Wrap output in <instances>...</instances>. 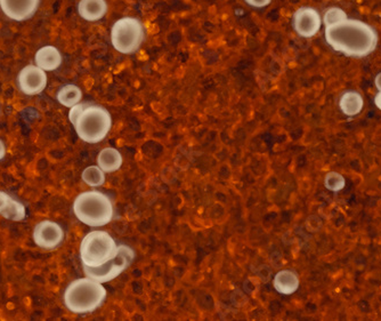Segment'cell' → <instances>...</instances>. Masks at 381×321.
Here are the masks:
<instances>
[{"mask_svg":"<svg viewBox=\"0 0 381 321\" xmlns=\"http://www.w3.org/2000/svg\"><path fill=\"white\" fill-rule=\"evenodd\" d=\"M324 38L335 52L353 59L371 55L379 44V35L373 26L349 17L343 22L324 26Z\"/></svg>","mask_w":381,"mask_h":321,"instance_id":"cell-1","label":"cell"},{"mask_svg":"<svg viewBox=\"0 0 381 321\" xmlns=\"http://www.w3.org/2000/svg\"><path fill=\"white\" fill-rule=\"evenodd\" d=\"M107 292L102 282L85 277L76 279L67 287L64 304L76 315H86L96 311L107 300Z\"/></svg>","mask_w":381,"mask_h":321,"instance_id":"cell-2","label":"cell"},{"mask_svg":"<svg viewBox=\"0 0 381 321\" xmlns=\"http://www.w3.org/2000/svg\"><path fill=\"white\" fill-rule=\"evenodd\" d=\"M76 218L91 227H100L111 223L114 218L112 199L98 190L81 192L72 206Z\"/></svg>","mask_w":381,"mask_h":321,"instance_id":"cell-3","label":"cell"},{"mask_svg":"<svg viewBox=\"0 0 381 321\" xmlns=\"http://www.w3.org/2000/svg\"><path fill=\"white\" fill-rule=\"evenodd\" d=\"M73 127L80 140L96 144L102 142L110 133L112 116L102 105L88 103L81 111Z\"/></svg>","mask_w":381,"mask_h":321,"instance_id":"cell-4","label":"cell"},{"mask_svg":"<svg viewBox=\"0 0 381 321\" xmlns=\"http://www.w3.org/2000/svg\"><path fill=\"white\" fill-rule=\"evenodd\" d=\"M119 245L107 231L94 230L86 234L80 243V260L87 268H98L112 260Z\"/></svg>","mask_w":381,"mask_h":321,"instance_id":"cell-5","label":"cell"},{"mask_svg":"<svg viewBox=\"0 0 381 321\" xmlns=\"http://www.w3.org/2000/svg\"><path fill=\"white\" fill-rule=\"evenodd\" d=\"M110 36L116 52L130 55L137 52L145 40V28L137 17H121L111 28Z\"/></svg>","mask_w":381,"mask_h":321,"instance_id":"cell-6","label":"cell"},{"mask_svg":"<svg viewBox=\"0 0 381 321\" xmlns=\"http://www.w3.org/2000/svg\"><path fill=\"white\" fill-rule=\"evenodd\" d=\"M135 250L127 245H119L118 253L112 260L105 263L98 268H87L84 266V272L86 276L96 281L105 282L116 279L121 273L125 272L132 263L135 260Z\"/></svg>","mask_w":381,"mask_h":321,"instance_id":"cell-7","label":"cell"},{"mask_svg":"<svg viewBox=\"0 0 381 321\" xmlns=\"http://www.w3.org/2000/svg\"><path fill=\"white\" fill-rule=\"evenodd\" d=\"M324 21L320 12L314 7H299L292 17V28L301 38H313L320 33Z\"/></svg>","mask_w":381,"mask_h":321,"instance_id":"cell-8","label":"cell"},{"mask_svg":"<svg viewBox=\"0 0 381 321\" xmlns=\"http://www.w3.org/2000/svg\"><path fill=\"white\" fill-rule=\"evenodd\" d=\"M33 241L42 250H56L64 241V231L60 224L51 220L39 222L33 229Z\"/></svg>","mask_w":381,"mask_h":321,"instance_id":"cell-9","label":"cell"},{"mask_svg":"<svg viewBox=\"0 0 381 321\" xmlns=\"http://www.w3.org/2000/svg\"><path fill=\"white\" fill-rule=\"evenodd\" d=\"M17 84L24 94H40L47 85V75L45 70H42L37 65H28L19 72Z\"/></svg>","mask_w":381,"mask_h":321,"instance_id":"cell-10","label":"cell"},{"mask_svg":"<svg viewBox=\"0 0 381 321\" xmlns=\"http://www.w3.org/2000/svg\"><path fill=\"white\" fill-rule=\"evenodd\" d=\"M40 0H0V8L8 19L29 20L35 15Z\"/></svg>","mask_w":381,"mask_h":321,"instance_id":"cell-11","label":"cell"},{"mask_svg":"<svg viewBox=\"0 0 381 321\" xmlns=\"http://www.w3.org/2000/svg\"><path fill=\"white\" fill-rule=\"evenodd\" d=\"M301 286V279L292 270H281L275 275L273 287L281 295H292Z\"/></svg>","mask_w":381,"mask_h":321,"instance_id":"cell-12","label":"cell"},{"mask_svg":"<svg viewBox=\"0 0 381 321\" xmlns=\"http://www.w3.org/2000/svg\"><path fill=\"white\" fill-rule=\"evenodd\" d=\"M109 5L107 0H80L78 3V13L81 19L95 22L107 15Z\"/></svg>","mask_w":381,"mask_h":321,"instance_id":"cell-13","label":"cell"},{"mask_svg":"<svg viewBox=\"0 0 381 321\" xmlns=\"http://www.w3.org/2000/svg\"><path fill=\"white\" fill-rule=\"evenodd\" d=\"M364 107V98L357 91L344 92L339 98V109L347 117H355L361 114Z\"/></svg>","mask_w":381,"mask_h":321,"instance_id":"cell-14","label":"cell"},{"mask_svg":"<svg viewBox=\"0 0 381 321\" xmlns=\"http://www.w3.org/2000/svg\"><path fill=\"white\" fill-rule=\"evenodd\" d=\"M37 67L45 71H54L62 64V55L54 46H45L39 49L35 56Z\"/></svg>","mask_w":381,"mask_h":321,"instance_id":"cell-15","label":"cell"},{"mask_svg":"<svg viewBox=\"0 0 381 321\" xmlns=\"http://www.w3.org/2000/svg\"><path fill=\"white\" fill-rule=\"evenodd\" d=\"M123 164V155L119 150L112 146L100 150L97 156V166L105 173H114L121 168Z\"/></svg>","mask_w":381,"mask_h":321,"instance_id":"cell-16","label":"cell"},{"mask_svg":"<svg viewBox=\"0 0 381 321\" xmlns=\"http://www.w3.org/2000/svg\"><path fill=\"white\" fill-rule=\"evenodd\" d=\"M82 100V92L77 85L68 84L62 86L57 92V101L65 107H72L80 103Z\"/></svg>","mask_w":381,"mask_h":321,"instance_id":"cell-17","label":"cell"},{"mask_svg":"<svg viewBox=\"0 0 381 321\" xmlns=\"http://www.w3.org/2000/svg\"><path fill=\"white\" fill-rule=\"evenodd\" d=\"M81 180L93 188H97L105 183V172L98 167V166H89L87 168L84 169V172L81 174Z\"/></svg>","mask_w":381,"mask_h":321,"instance_id":"cell-18","label":"cell"},{"mask_svg":"<svg viewBox=\"0 0 381 321\" xmlns=\"http://www.w3.org/2000/svg\"><path fill=\"white\" fill-rule=\"evenodd\" d=\"M1 216L6 218V220H10V221H23L26 216V206L21 201L17 200V199H14L12 197L10 202H8V206L3 211Z\"/></svg>","mask_w":381,"mask_h":321,"instance_id":"cell-19","label":"cell"},{"mask_svg":"<svg viewBox=\"0 0 381 321\" xmlns=\"http://www.w3.org/2000/svg\"><path fill=\"white\" fill-rule=\"evenodd\" d=\"M346 19H348L347 13H346L343 8L337 6L329 7L326 10L324 17H322L324 26H333V24H337V23L343 22Z\"/></svg>","mask_w":381,"mask_h":321,"instance_id":"cell-20","label":"cell"},{"mask_svg":"<svg viewBox=\"0 0 381 321\" xmlns=\"http://www.w3.org/2000/svg\"><path fill=\"white\" fill-rule=\"evenodd\" d=\"M324 186L331 192L343 191L346 186V179L340 173L329 172L324 177Z\"/></svg>","mask_w":381,"mask_h":321,"instance_id":"cell-21","label":"cell"},{"mask_svg":"<svg viewBox=\"0 0 381 321\" xmlns=\"http://www.w3.org/2000/svg\"><path fill=\"white\" fill-rule=\"evenodd\" d=\"M87 104L88 103H78L76 104V105H73V107H70V112H69V121H70V123H71L72 125H75L78 117H79V114H81V111L84 110Z\"/></svg>","mask_w":381,"mask_h":321,"instance_id":"cell-22","label":"cell"},{"mask_svg":"<svg viewBox=\"0 0 381 321\" xmlns=\"http://www.w3.org/2000/svg\"><path fill=\"white\" fill-rule=\"evenodd\" d=\"M10 198H12V196L8 195L6 192L0 191V215L3 214V211L6 209Z\"/></svg>","mask_w":381,"mask_h":321,"instance_id":"cell-23","label":"cell"},{"mask_svg":"<svg viewBox=\"0 0 381 321\" xmlns=\"http://www.w3.org/2000/svg\"><path fill=\"white\" fill-rule=\"evenodd\" d=\"M249 6L255 7V8H264L272 3V0H245Z\"/></svg>","mask_w":381,"mask_h":321,"instance_id":"cell-24","label":"cell"},{"mask_svg":"<svg viewBox=\"0 0 381 321\" xmlns=\"http://www.w3.org/2000/svg\"><path fill=\"white\" fill-rule=\"evenodd\" d=\"M373 102H375V107H378L379 110L381 111V91H378V93L375 95Z\"/></svg>","mask_w":381,"mask_h":321,"instance_id":"cell-25","label":"cell"},{"mask_svg":"<svg viewBox=\"0 0 381 321\" xmlns=\"http://www.w3.org/2000/svg\"><path fill=\"white\" fill-rule=\"evenodd\" d=\"M5 156H6V146L3 141L0 140V160H3Z\"/></svg>","mask_w":381,"mask_h":321,"instance_id":"cell-26","label":"cell"},{"mask_svg":"<svg viewBox=\"0 0 381 321\" xmlns=\"http://www.w3.org/2000/svg\"><path fill=\"white\" fill-rule=\"evenodd\" d=\"M375 86L378 91H381V71L375 77Z\"/></svg>","mask_w":381,"mask_h":321,"instance_id":"cell-27","label":"cell"}]
</instances>
